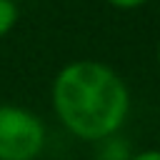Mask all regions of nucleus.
<instances>
[{"mask_svg": "<svg viewBox=\"0 0 160 160\" xmlns=\"http://www.w3.org/2000/svg\"><path fill=\"white\" fill-rule=\"evenodd\" d=\"M50 102L62 128L88 142L115 135L130 112V90L118 70L100 60H72L58 70Z\"/></svg>", "mask_w": 160, "mask_h": 160, "instance_id": "1", "label": "nucleus"}, {"mask_svg": "<svg viewBox=\"0 0 160 160\" xmlns=\"http://www.w3.org/2000/svg\"><path fill=\"white\" fill-rule=\"evenodd\" d=\"M42 148V120L28 108L0 102V160H38Z\"/></svg>", "mask_w": 160, "mask_h": 160, "instance_id": "2", "label": "nucleus"}, {"mask_svg": "<svg viewBox=\"0 0 160 160\" xmlns=\"http://www.w3.org/2000/svg\"><path fill=\"white\" fill-rule=\"evenodd\" d=\"M95 145H98V160H128L132 155L130 145L122 138H118V132L110 135V138L98 140Z\"/></svg>", "mask_w": 160, "mask_h": 160, "instance_id": "3", "label": "nucleus"}, {"mask_svg": "<svg viewBox=\"0 0 160 160\" xmlns=\"http://www.w3.org/2000/svg\"><path fill=\"white\" fill-rule=\"evenodd\" d=\"M20 10L15 0H0V38H5L15 25H18Z\"/></svg>", "mask_w": 160, "mask_h": 160, "instance_id": "4", "label": "nucleus"}, {"mask_svg": "<svg viewBox=\"0 0 160 160\" xmlns=\"http://www.w3.org/2000/svg\"><path fill=\"white\" fill-rule=\"evenodd\" d=\"M108 5H112V8H118V10H138V8H142L148 0H105Z\"/></svg>", "mask_w": 160, "mask_h": 160, "instance_id": "5", "label": "nucleus"}, {"mask_svg": "<svg viewBox=\"0 0 160 160\" xmlns=\"http://www.w3.org/2000/svg\"><path fill=\"white\" fill-rule=\"evenodd\" d=\"M128 160H160V150H158V148H148V150L132 152Z\"/></svg>", "mask_w": 160, "mask_h": 160, "instance_id": "6", "label": "nucleus"}, {"mask_svg": "<svg viewBox=\"0 0 160 160\" xmlns=\"http://www.w3.org/2000/svg\"><path fill=\"white\" fill-rule=\"evenodd\" d=\"M155 58H158V68H160V40H158V50H155Z\"/></svg>", "mask_w": 160, "mask_h": 160, "instance_id": "7", "label": "nucleus"}, {"mask_svg": "<svg viewBox=\"0 0 160 160\" xmlns=\"http://www.w3.org/2000/svg\"><path fill=\"white\" fill-rule=\"evenodd\" d=\"M15 2H18V0H15Z\"/></svg>", "mask_w": 160, "mask_h": 160, "instance_id": "8", "label": "nucleus"}]
</instances>
